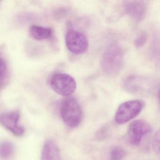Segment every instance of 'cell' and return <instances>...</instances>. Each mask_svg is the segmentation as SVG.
I'll return each instance as SVG.
<instances>
[{"instance_id": "obj_9", "label": "cell", "mask_w": 160, "mask_h": 160, "mask_svg": "<svg viewBox=\"0 0 160 160\" xmlns=\"http://www.w3.org/2000/svg\"><path fill=\"white\" fill-rule=\"evenodd\" d=\"M41 160H62L59 148L53 139H48L45 142Z\"/></svg>"}, {"instance_id": "obj_1", "label": "cell", "mask_w": 160, "mask_h": 160, "mask_svg": "<svg viewBox=\"0 0 160 160\" xmlns=\"http://www.w3.org/2000/svg\"><path fill=\"white\" fill-rule=\"evenodd\" d=\"M124 54L121 47L113 43L106 49L101 61L103 72L108 75L115 76L119 74L123 67Z\"/></svg>"}, {"instance_id": "obj_17", "label": "cell", "mask_w": 160, "mask_h": 160, "mask_svg": "<svg viewBox=\"0 0 160 160\" xmlns=\"http://www.w3.org/2000/svg\"></svg>"}, {"instance_id": "obj_7", "label": "cell", "mask_w": 160, "mask_h": 160, "mask_svg": "<svg viewBox=\"0 0 160 160\" xmlns=\"http://www.w3.org/2000/svg\"><path fill=\"white\" fill-rule=\"evenodd\" d=\"M20 114L18 111H12L4 113L1 116V122L7 130L18 137L23 136L25 128L19 124Z\"/></svg>"}, {"instance_id": "obj_13", "label": "cell", "mask_w": 160, "mask_h": 160, "mask_svg": "<svg viewBox=\"0 0 160 160\" xmlns=\"http://www.w3.org/2000/svg\"><path fill=\"white\" fill-rule=\"evenodd\" d=\"M8 67H7V63L4 59L1 58V87L4 86L5 82L7 81L8 78Z\"/></svg>"}, {"instance_id": "obj_8", "label": "cell", "mask_w": 160, "mask_h": 160, "mask_svg": "<svg viewBox=\"0 0 160 160\" xmlns=\"http://www.w3.org/2000/svg\"><path fill=\"white\" fill-rule=\"evenodd\" d=\"M123 8L125 13L137 22L141 21L147 12V6L143 1H124Z\"/></svg>"}, {"instance_id": "obj_3", "label": "cell", "mask_w": 160, "mask_h": 160, "mask_svg": "<svg viewBox=\"0 0 160 160\" xmlns=\"http://www.w3.org/2000/svg\"><path fill=\"white\" fill-rule=\"evenodd\" d=\"M50 85L54 92L62 95L69 97L76 89L77 83L72 76L64 73H58L52 76Z\"/></svg>"}, {"instance_id": "obj_14", "label": "cell", "mask_w": 160, "mask_h": 160, "mask_svg": "<svg viewBox=\"0 0 160 160\" xmlns=\"http://www.w3.org/2000/svg\"><path fill=\"white\" fill-rule=\"evenodd\" d=\"M148 35L145 32H141L138 35L135 40L134 44L137 48H140L143 46L147 42Z\"/></svg>"}, {"instance_id": "obj_2", "label": "cell", "mask_w": 160, "mask_h": 160, "mask_svg": "<svg viewBox=\"0 0 160 160\" xmlns=\"http://www.w3.org/2000/svg\"><path fill=\"white\" fill-rule=\"evenodd\" d=\"M61 117L63 122L71 128L77 127L82 119L81 107L77 100L68 97L62 100L60 105Z\"/></svg>"}, {"instance_id": "obj_5", "label": "cell", "mask_w": 160, "mask_h": 160, "mask_svg": "<svg viewBox=\"0 0 160 160\" xmlns=\"http://www.w3.org/2000/svg\"><path fill=\"white\" fill-rule=\"evenodd\" d=\"M144 106V102L140 100H132L122 103L117 109L115 121L118 124L128 122L140 113Z\"/></svg>"}, {"instance_id": "obj_12", "label": "cell", "mask_w": 160, "mask_h": 160, "mask_svg": "<svg viewBox=\"0 0 160 160\" xmlns=\"http://www.w3.org/2000/svg\"><path fill=\"white\" fill-rule=\"evenodd\" d=\"M126 155V152L122 148L116 147L110 152V160H123Z\"/></svg>"}, {"instance_id": "obj_10", "label": "cell", "mask_w": 160, "mask_h": 160, "mask_svg": "<svg viewBox=\"0 0 160 160\" xmlns=\"http://www.w3.org/2000/svg\"><path fill=\"white\" fill-rule=\"evenodd\" d=\"M29 31L31 36L35 40L39 41L48 40L53 34V30L51 28L37 25H32Z\"/></svg>"}, {"instance_id": "obj_16", "label": "cell", "mask_w": 160, "mask_h": 160, "mask_svg": "<svg viewBox=\"0 0 160 160\" xmlns=\"http://www.w3.org/2000/svg\"><path fill=\"white\" fill-rule=\"evenodd\" d=\"M108 128L107 126L102 127L98 131L96 135V138L99 140H102L106 138L108 135Z\"/></svg>"}, {"instance_id": "obj_15", "label": "cell", "mask_w": 160, "mask_h": 160, "mask_svg": "<svg viewBox=\"0 0 160 160\" xmlns=\"http://www.w3.org/2000/svg\"><path fill=\"white\" fill-rule=\"evenodd\" d=\"M152 148L156 154H160V128L154 135L152 140Z\"/></svg>"}, {"instance_id": "obj_6", "label": "cell", "mask_w": 160, "mask_h": 160, "mask_svg": "<svg viewBox=\"0 0 160 160\" xmlns=\"http://www.w3.org/2000/svg\"><path fill=\"white\" fill-rule=\"evenodd\" d=\"M152 131L151 125L143 120H137L132 122L128 128V137L130 143L132 146H138L142 138Z\"/></svg>"}, {"instance_id": "obj_11", "label": "cell", "mask_w": 160, "mask_h": 160, "mask_svg": "<svg viewBox=\"0 0 160 160\" xmlns=\"http://www.w3.org/2000/svg\"><path fill=\"white\" fill-rule=\"evenodd\" d=\"M15 147L12 142L4 141L0 145V157L3 160L10 159L15 152Z\"/></svg>"}, {"instance_id": "obj_4", "label": "cell", "mask_w": 160, "mask_h": 160, "mask_svg": "<svg viewBox=\"0 0 160 160\" xmlns=\"http://www.w3.org/2000/svg\"><path fill=\"white\" fill-rule=\"evenodd\" d=\"M65 43L70 52L75 55H82L88 48L89 42L85 34L75 29H68L65 35Z\"/></svg>"}]
</instances>
